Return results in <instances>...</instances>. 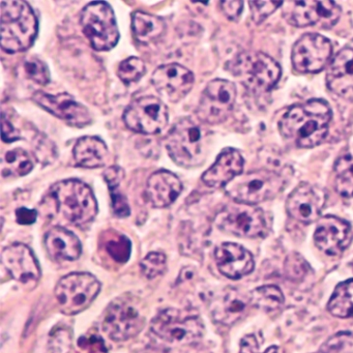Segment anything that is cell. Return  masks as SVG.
I'll return each instance as SVG.
<instances>
[{
  "mask_svg": "<svg viewBox=\"0 0 353 353\" xmlns=\"http://www.w3.org/2000/svg\"><path fill=\"white\" fill-rule=\"evenodd\" d=\"M332 115L325 101H307L290 107L281 119L279 129L283 137L299 148H315L327 136Z\"/></svg>",
  "mask_w": 353,
  "mask_h": 353,
  "instance_id": "cell-1",
  "label": "cell"
},
{
  "mask_svg": "<svg viewBox=\"0 0 353 353\" xmlns=\"http://www.w3.org/2000/svg\"><path fill=\"white\" fill-rule=\"evenodd\" d=\"M38 32V17L30 3L21 0L1 3L0 34L3 51L14 54L28 50Z\"/></svg>",
  "mask_w": 353,
  "mask_h": 353,
  "instance_id": "cell-2",
  "label": "cell"
},
{
  "mask_svg": "<svg viewBox=\"0 0 353 353\" xmlns=\"http://www.w3.org/2000/svg\"><path fill=\"white\" fill-rule=\"evenodd\" d=\"M57 210L67 220L81 226L92 222L98 214V202L94 192L83 181L67 179L51 188Z\"/></svg>",
  "mask_w": 353,
  "mask_h": 353,
  "instance_id": "cell-3",
  "label": "cell"
},
{
  "mask_svg": "<svg viewBox=\"0 0 353 353\" xmlns=\"http://www.w3.org/2000/svg\"><path fill=\"white\" fill-rule=\"evenodd\" d=\"M230 71L254 94L270 92L282 76L280 65L270 55L262 52L239 54L230 63Z\"/></svg>",
  "mask_w": 353,
  "mask_h": 353,
  "instance_id": "cell-4",
  "label": "cell"
},
{
  "mask_svg": "<svg viewBox=\"0 0 353 353\" xmlns=\"http://www.w3.org/2000/svg\"><path fill=\"white\" fill-rule=\"evenodd\" d=\"M150 328L157 336L173 345L199 342L204 332L201 318L189 310H163L152 319Z\"/></svg>",
  "mask_w": 353,
  "mask_h": 353,
  "instance_id": "cell-5",
  "label": "cell"
},
{
  "mask_svg": "<svg viewBox=\"0 0 353 353\" xmlns=\"http://www.w3.org/2000/svg\"><path fill=\"white\" fill-rule=\"evenodd\" d=\"M204 133L190 117L179 119L167 135L165 144L173 162L183 168H192L201 162Z\"/></svg>",
  "mask_w": 353,
  "mask_h": 353,
  "instance_id": "cell-6",
  "label": "cell"
},
{
  "mask_svg": "<svg viewBox=\"0 0 353 353\" xmlns=\"http://www.w3.org/2000/svg\"><path fill=\"white\" fill-rule=\"evenodd\" d=\"M82 32L97 51H109L119 41V30L114 11L105 1L88 3L80 17Z\"/></svg>",
  "mask_w": 353,
  "mask_h": 353,
  "instance_id": "cell-7",
  "label": "cell"
},
{
  "mask_svg": "<svg viewBox=\"0 0 353 353\" xmlns=\"http://www.w3.org/2000/svg\"><path fill=\"white\" fill-rule=\"evenodd\" d=\"M284 185L278 172L262 169L239 175L227 185L226 192L235 202L255 205L276 197Z\"/></svg>",
  "mask_w": 353,
  "mask_h": 353,
  "instance_id": "cell-8",
  "label": "cell"
},
{
  "mask_svg": "<svg viewBox=\"0 0 353 353\" xmlns=\"http://www.w3.org/2000/svg\"><path fill=\"white\" fill-rule=\"evenodd\" d=\"M145 325L140 303L130 295L114 299L107 307L103 330L113 341L121 342L137 336Z\"/></svg>",
  "mask_w": 353,
  "mask_h": 353,
  "instance_id": "cell-9",
  "label": "cell"
},
{
  "mask_svg": "<svg viewBox=\"0 0 353 353\" xmlns=\"http://www.w3.org/2000/svg\"><path fill=\"white\" fill-rule=\"evenodd\" d=\"M101 283L88 272H73L63 276L55 287L59 309L67 315H75L90 307L98 296Z\"/></svg>",
  "mask_w": 353,
  "mask_h": 353,
  "instance_id": "cell-10",
  "label": "cell"
},
{
  "mask_svg": "<svg viewBox=\"0 0 353 353\" xmlns=\"http://www.w3.org/2000/svg\"><path fill=\"white\" fill-rule=\"evenodd\" d=\"M125 125L142 135H157L168 125V108L161 99L145 96L134 100L123 115Z\"/></svg>",
  "mask_w": 353,
  "mask_h": 353,
  "instance_id": "cell-11",
  "label": "cell"
},
{
  "mask_svg": "<svg viewBox=\"0 0 353 353\" xmlns=\"http://www.w3.org/2000/svg\"><path fill=\"white\" fill-rule=\"evenodd\" d=\"M216 224L221 230L239 237H260L265 234L266 221L259 208L239 203L226 206L216 216Z\"/></svg>",
  "mask_w": 353,
  "mask_h": 353,
  "instance_id": "cell-12",
  "label": "cell"
},
{
  "mask_svg": "<svg viewBox=\"0 0 353 353\" xmlns=\"http://www.w3.org/2000/svg\"><path fill=\"white\" fill-rule=\"evenodd\" d=\"M234 83L214 79L204 88L198 105V117L210 125H219L228 119L236 101Z\"/></svg>",
  "mask_w": 353,
  "mask_h": 353,
  "instance_id": "cell-13",
  "label": "cell"
},
{
  "mask_svg": "<svg viewBox=\"0 0 353 353\" xmlns=\"http://www.w3.org/2000/svg\"><path fill=\"white\" fill-rule=\"evenodd\" d=\"M332 45L321 34H303L292 49L293 68L299 73L316 74L330 63Z\"/></svg>",
  "mask_w": 353,
  "mask_h": 353,
  "instance_id": "cell-14",
  "label": "cell"
},
{
  "mask_svg": "<svg viewBox=\"0 0 353 353\" xmlns=\"http://www.w3.org/2000/svg\"><path fill=\"white\" fill-rule=\"evenodd\" d=\"M285 10V18L297 28L317 26L330 28L336 24L341 9L334 1H294Z\"/></svg>",
  "mask_w": 353,
  "mask_h": 353,
  "instance_id": "cell-15",
  "label": "cell"
},
{
  "mask_svg": "<svg viewBox=\"0 0 353 353\" xmlns=\"http://www.w3.org/2000/svg\"><path fill=\"white\" fill-rule=\"evenodd\" d=\"M32 101L50 114L65 121L73 128L88 127L92 121L90 111L70 94H49L44 92H34Z\"/></svg>",
  "mask_w": 353,
  "mask_h": 353,
  "instance_id": "cell-16",
  "label": "cell"
},
{
  "mask_svg": "<svg viewBox=\"0 0 353 353\" xmlns=\"http://www.w3.org/2000/svg\"><path fill=\"white\" fill-rule=\"evenodd\" d=\"M325 202L326 194L321 188L303 183L291 192L286 201V210L294 220L311 224L319 219Z\"/></svg>",
  "mask_w": 353,
  "mask_h": 353,
  "instance_id": "cell-17",
  "label": "cell"
},
{
  "mask_svg": "<svg viewBox=\"0 0 353 353\" xmlns=\"http://www.w3.org/2000/svg\"><path fill=\"white\" fill-rule=\"evenodd\" d=\"M194 82V74L179 63L161 65L152 77V83L157 92L172 103L185 98L193 88Z\"/></svg>",
  "mask_w": 353,
  "mask_h": 353,
  "instance_id": "cell-18",
  "label": "cell"
},
{
  "mask_svg": "<svg viewBox=\"0 0 353 353\" xmlns=\"http://www.w3.org/2000/svg\"><path fill=\"white\" fill-rule=\"evenodd\" d=\"M352 231L348 222L334 216L320 219L314 234L318 249L328 256H339L350 245Z\"/></svg>",
  "mask_w": 353,
  "mask_h": 353,
  "instance_id": "cell-19",
  "label": "cell"
},
{
  "mask_svg": "<svg viewBox=\"0 0 353 353\" xmlns=\"http://www.w3.org/2000/svg\"><path fill=\"white\" fill-rule=\"evenodd\" d=\"M3 266L12 278L22 284L36 283L41 278V268L32 250L23 243H14L1 254Z\"/></svg>",
  "mask_w": 353,
  "mask_h": 353,
  "instance_id": "cell-20",
  "label": "cell"
},
{
  "mask_svg": "<svg viewBox=\"0 0 353 353\" xmlns=\"http://www.w3.org/2000/svg\"><path fill=\"white\" fill-rule=\"evenodd\" d=\"M216 266L221 274L231 280H239L254 270V257L243 245L224 243L214 251Z\"/></svg>",
  "mask_w": 353,
  "mask_h": 353,
  "instance_id": "cell-21",
  "label": "cell"
},
{
  "mask_svg": "<svg viewBox=\"0 0 353 353\" xmlns=\"http://www.w3.org/2000/svg\"><path fill=\"white\" fill-rule=\"evenodd\" d=\"M326 85L342 98H353V47H345L332 57L328 63Z\"/></svg>",
  "mask_w": 353,
  "mask_h": 353,
  "instance_id": "cell-22",
  "label": "cell"
},
{
  "mask_svg": "<svg viewBox=\"0 0 353 353\" xmlns=\"http://www.w3.org/2000/svg\"><path fill=\"white\" fill-rule=\"evenodd\" d=\"M243 156L234 148H226L219 154L212 167L202 175V181L210 188L227 187L243 170Z\"/></svg>",
  "mask_w": 353,
  "mask_h": 353,
  "instance_id": "cell-23",
  "label": "cell"
},
{
  "mask_svg": "<svg viewBox=\"0 0 353 353\" xmlns=\"http://www.w3.org/2000/svg\"><path fill=\"white\" fill-rule=\"evenodd\" d=\"M249 303L250 297H245L236 289H225L210 301L212 319L224 325H232L243 317Z\"/></svg>",
  "mask_w": 353,
  "mask_h": 353,
  "instance_id": "cell-24",
  "label": "cell"
},
{
  "mask_svg": "<svg viewBox=\"0 0 353 353\" xmlns=\"http://www.w3.org/2000/svg\"><path fill=\"white\" fill-rule=\"evenodd\" d=\"M183 183L181 179L168 170L152 173L146 185V196L154 208H164L171 205L181 195Z\"/></svg>",
  "mask_w": 353,
  "mask_h": 353,
  "instance_id": "cell-25",
  "label": "cell"
},
{
  "mask_svg": "<svg viewBox=\"0 0 353 353\" xmlns=\"http://www.w3.org/2000/svg\"><path fill=\"white\" fill-rule=\"evenodd\" d=\"M45 247L55 261H74L82 253L79 239L63 227H54L47 232Z\"/></svg>",
  "mask_w": 353,
  "mask_h": 353,
  "instance_id": "cell-26",
  "label": "cell"
},
{
  "mask_svg": "<svg viewBox=\"0 0 353 353\" xmlns=\"http://www.w3.org/2000/svg\"><path fill=\"white\" fill-rule=\"evenodd\" d=\"M76 165L81 168L96 169L106 165L109 158L107 144L97 136H84L76 142L73 150Z\"/></svg>",
  "mask_w": 353,
  "mask_h": 353,
  "instance_id": "cell-27",
  "label": "cell"
},
{
  "mask_svg": "<svg viewBox=\"0 0 353 353\" xmlns=\"http://www.w3.org/2000/svg\"><path fill=\"white\" fill-rule=\"evenodd\" d=\"M165 22L161 18L145 12H135L132 15V30L136 39L142 43H150L162 36Z\"/></svg>",
  "mask_w": 353,
  "mask_h": 353,
  "instance_id": "cell-28",
  "label": "cell"
},
{
  "mask_svg": "<svg viewBox=\"0 0 353 353\" xmlns=\"http://www.w3.org/2000/svg\"><path fill=\"white\" fill-rule=\"evenodd\" d=\"M334 187L345 198L353 197V145L347 148L334 164Z\"/></svg>",
  "mask_w": 353,
  "mask_h": 353,
  "instance_id": "cell-29",
  "label": "cell"
},
{
  "mask_svg": "<svg viewBox=\"0 0 353 353\" xmlns=\"http://www.w3.org/2000/svg\"><path fill=\"white\" fill-rule=\"evenodd\" d=\"M327 310L339 318H353V279L340 283L327 303Z\"/></svg>",
  "mask_w": 353,
  "mask_h": 353,
  "instance_id": "cell-30",
  "label": "cell"
},
{
  "mask_svg": "<svg viewBox=\"0 0 353 353\" xmlns=\"http://www.w3.org/2000/svg\"><path fill=\"white\" fill-rule=\"evenodd\" d=\"M34 169L32 157L22 148H14L3 154L1 174L3 177L26 176Z\"/></svg>",
  "mask_w": 353,
  "mask_h": 353,
  "instance_id": "cell-31",
  "label": "cell"
},
{
  "mask_svg": "<svg viewBox=\"0 0 353 353\" xmlns=\"http://www.w3.org/2000/svg\"><path fill=\"white\" fill-rule=\"evenodd\" d=\"M250 303L257 309L274 311L284 303V295L274 285L258 287L250 294Z\"/></svg>",
  "mask_w": 353,
  "mask_h": 353,
  "instance_id": "cell-32",
  "label": "cell"
},
{
  "mask_svg": "<svg viewBox=\"0 0 353 353\" xmlns=\"http://www.w3.org/2000/svg\"><path fill=\"white\" fill-rule=\"evenodd\" d=\"M103 243L108 255L119 263L127 262L131 256V241L125 235L117 232H109L108 235L104 237Z\"/></svg>",
  "mask_w": 353,
  "mask_h": 353,
  "instance_id": "cell-33",
  "label": "cell"
},
{
  "mask_svg": "<svg viewBox=\"0 0 353 353\" xmlns=\"http://www.w3.org/2000/svg\"><path fill=\"white\" fill-rule=\"evenodd\" d=\"M146 73L145 63L138 57H132L121 61L117 70V76L125 84L137 83Z\"/></svg>",
  "mask_w": 353,
  "mask_h": 353,
  "instance_id": "cell-34",
  "label": "cell"
},
{
  "mask_svg": "<svg viewBox=\"0 0 353 353\" xmlns=\"http://www.w3.org/2000/svg\"><path fill=\"white\" fill-rule=\"evenodd\" d=\"M22 73L40 85H47L50 82V71L46 63L38 57H28L22 63Z\"/></svg>",
  "mask_w": 353,
  "mask_h": 353,
  "instance_id": "cell-35",
  "label": "cell"
},
{
  "mask_svg": "<svg viewBox=\"0 0 353 353\" xmlns=\"http://www.w3.org/2000/svg\"><path fill=\"white\" fill-rule=\"evenodd\" d=\"M142 274L148 280L164 274L167 268L166 256L160 252H152L140 263Z\"/></svg>",
  "mask_w": 353,
  "mask_h": 353,
  "instance_id": "cell-36",
  "label": "cell"
},
{
  "mask_svg": "<svg viewBox=\"0 0 353 353\" xmlns=\"http://www.w3.org/2000/svg\"><path fill=\"white\" fill-rule=\"evenodd\" d=\"M322 353H353V336L341 332L325 343Z\"/></svg>",
  "mask_w": 353,
  "mask_h": 353,
  "instance_id": "cell-37",
  "label": "cell"
},
{
  "mask_svg": "<svg viewBox=\"0 0 353 353\" xmlns=\"http://www.w3.org/2000/svg\"><path fill=\"white\" fill-rule=\"evenodd\" d=\"M282 5L283 1H250L252 18L256 23H261Z\"/></svg>",
  "mask_w": 353,
  "mask_h": 353,
  "instance_id": "cell-38",
  "label": "cell"
},
{
  "mask_svg": "<svg viewBox=\"0 0 353 353\" xmlns=\"http://www.w3.org/2000/svg\"><path fill=\"white\" fill-rule=\"evenodd\" d=\"M307 262L299 254H291L285 261V272L293 280L303 278L307 272Z\"/></svg>",
  "mask_w": 353,
  "mask_h": 353,
  "instance_id": "cell-39",
  "label": "cell"
},
{
  "mask_svg": "<svg viewBox=\"0 0 353 353\" xmlns=\"http://www.w3.org/2000/svg\"><path fill=\"white\" fill-rule=\"evenodd\" d=\"M119 187L112 188L110 190L111 200H112V208L114 214L119 218H127L130 214V206L127 198L121 194Z\"/></svg>",
  "mask_w": 353,
  "mask_h": 353,
  "instance_id": "cell-40",
  "label": "cell"
},
{
  "mask_svg": "<svg viewBox=\"0 0 353 353\" xmlns=\"http://www.w3.org/2000/svg\"><path fill=\"white\" fill-rule=\"evenodd\" d=\"M78 344H79L80 348L88 351V353H108L104 341L96 334L82 336Z\"/></svg>",
  "mask_w": 353,
  "mask_h": 353,
  "instance_id": "cell-41",
  "label": "cell"
},
{
  "mask_svg": "<svg viewBox=\"0 0 353 353\" xmlns=\"http://www.w3.org/2000/svg\"><path fill=\"white\" fill-rule=\"evenodd\" d=\"M259 344H258L257 339L254 334L245 336L241 340V353H259ZM263 353H284L282 348L278 346H272L266 349Z\"/></svg>",
  "mask_w": 353,
  "mask_h": 353,
  "instance_id": "cell-42",
  "label": "cell"
},
{
  "mask_svg": "<svg viewBox=\"0 0 353 353\" xmlns=\"http://www.w3.org/2000/svg\"><path fill=\"white\" fill-rule=\"evenodd\" d=\"M103 176H104L109 189H112V188L119 187L123 177H125V172L121 167L112 166L105 170Z\"/></svg>",
  "mask_w": 353,
  "mask_h": 353,
  "instance_id": "cell-43",
  "label": "cell"
},
{
  "mask_svg": "<svg viewBox=\"0 0 353 353\" xmlns=\"http://www.w3.org/2000/svg\"><path fill=\"white\" fill-rule=\"evenodd\" d=\"M221 5L225 15L232 21L239 19L243 9V1H222Z\"/></svg>",
  "mask_w": 353,
  "mask_h": 353,
  "instance_id": "cell-44",
  "label": "cell"
},
{
  "mask_svg": "<svg viewBox=\"0 0 353 353\" xmlns=\"http://www.w3.org/2000/svg\"><path fill=\"white\" fill-rule=\"evenodd\" d=\"M3 140L6 143H12L20 139V132L12 125L9 119H6L5 113L3 114Z\"/></svg>",
  "mask_w": 353,
  "mask_h": 353,
  "instance_id": "cell-45",
  "label": "cell"
},
{
  "mask_svg": "<svg viewBox=\"0 0 353 353\" xmlns=\"http://www.w3.org/2000/svg\"><path fill=\"white\" fill-rule=\"evenodd\" d=\"M38 218V212L30 208H20L16 210V220L20 225H32L36 223Z\"/></svg>",
  "mask_w": 353,
  "mask_h": 353,
  "instance_id": "cell-46",
  "label": "cell"
},
{
  "mask_svg": "<svg viewBox=\"0 0 353 353\" xmlns=\"http://www.w3.org/2000/svg\"><path fill=\"white\" fill-rule=\"evenodd\" d=\"M352 268H353V265H352Z\"/></svg>",
  "mask_w": 353,
  "mask_h": 353,
  "instance_id": "cell-47",
  "label": "cell"
}]
</instances>
